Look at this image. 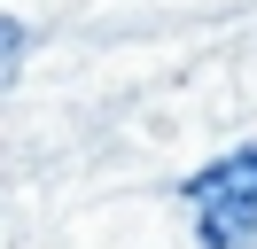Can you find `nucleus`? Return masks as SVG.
I'll return each mask as SVG.
<instances>
[{"label":"nucleus","mask_w":257,"mask_h":249,"mask_svg":"<svg viewBox=\"0 0 257 249\" xmlns=\"http://www.w3.org/2000/svg\"><path fill=\"white\" fill-rule=\"evenodd\" d=\"M179 202L195 210V241L203 249H249L257 241V140L210 156L203 171H187Z\"/></svg>","instance_id":"f257e3e1"},{"label":"nucleus","mask_w":257,"mask_h":249,"mask_svg":"<svg viewBox=\"0 0 257 249\" xmlns=\"http://www.w3.org/2000/svg\"><path fill=\"white\" fill-rule=\"evenodd\" d=\"M0 31H8V62H0V78L16 86V70H24V47H32V31H24L16 16H8V24H0Z\"/></svg>","instance_id":"f03ea898"}]
</instances>
